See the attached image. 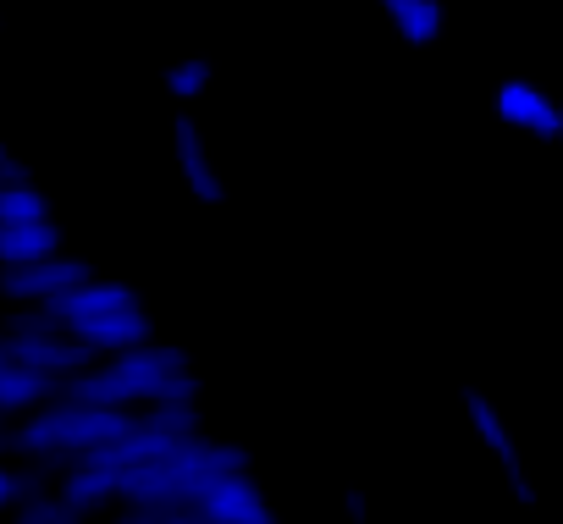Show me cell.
<instances>
[{
	"instance_id": "5b68a950",
	"label": "cell",
	"mask_w": 563,
	"mask_h": 524,
	"mask_svg": "<svg viewBox=\"0 0 563 524\" xmlns=\"http://www.w3.org/2000/svg\"><path fill=\"white\" fill-rule=\"evenodd\" d=\"M497 116H503L508 127L541 138V144H558V138H563V105H558L541 83H530V78L497 83Z\"/></svg>"
},
{
	"instance_id": "2e32d148",
	"label": "cell",
	"mask_w": 563,
	"mask_h": 524,
	"mask_svg": "<svg viewBox=\"0 0 563 524\" xmlns=\"http://www.w3.org/2000/svg\"><path fill=\"white\" fill-rule=\"evenodd\" d=\"M45 480H51V475H45L40 464H29V469H12L7 458H0V508H12V513H18V508H23V502H34L40 491H51Z\"/></svg>"
},
{
	"instance_id": "ac0fdd59",
	"label": "cell",
	"mask_w": 563,
	"mask_h": 524,
	"mask_svg": "<svg viewBox=\"0 0 563 524\" xmlns=\"http://www.w3.org/2000/svg\"><path fill=\"white\" fill-rule=\"evenodd\" d=\"M18 182H34V171L18 155H7V160H0V188H18Z\"/></svg>"
},
{
	"instance_id": "8fae6325",
	"label": "cell",
	"mask_w": 563,
	"mask_h": 524,
	"mask_svg": "<svg viewBox=\"0 0 563 524\" xmlns=\"http://www.w3.org/2000/svg\"><path fill=\"white\" fill-rule=\"evenodd\" d=\"M56 398H62V381L56 376H40V370H29L18 359L0 370V420H29V414H40Z\"/></svg>"
},
{
	"instance_id": "7c38bea8",
	"label": "cell",
	"mask_w": 563,
	"mask_h": 524,
	"mask_svg": "<svg viewBox=\"0 0 563 524\" xmlns=\"http://www.w3.org/2000/svg\"><path fill=\"white\" fill-rule=\"evenodd\" d=\"M56 497H62L78 519H89V513L122 502V475H117V469H100V464H84V469H73V475L56 480Z\"/></svg>"
},
{
	"instance_id": "cb8c5ba5",
	"label": "cell",
	"mask_w": 563,
	"mask_h": 524,
	"mask_svg": "<svg viewBox=\"0 0 563 524\" xmlns=\"http://www.w3.org/2000/svg\"><path fill=\"white\" fill-rule=\"evenodd\" d=\"M0 160H7V144H0Z\"/></svg>"
},
{
	"instance_id": "30bf717a",
	"label": "cell",
	"mask_w": 563,
	"mask_h": 524,
	"mask_svg": "<svg viewBox=\"0 0 563 524\" xmlns=\"http://www.w3.org/2000/svg\"><path fill=\"white\" fill-rule=\"evenodd\" d=\"M67 332H73L84 348H95V354H128V348H144V343L155 337L144 304L111 310V315H95V321H78V326H67Z\"/></svg>"
},
{
	"instance_id": "6da1fadb",
	"label": "cell",
	"mask_w": 563,
	"mask_h": 524,
	"mask_svg": "<svg viewBox=\"0 0 563 524\" xmlns=\"http://www.w3.org/2000/svg\"><path fill=\"white\" fill-rule=\"evenodd\" d=\"M183 370H188V354H183V348L144 343V348L111 354V365H100V370H84V376L62 381V398L139 414V409H155V403H161V387H166L172 376H183Z\"/></svg>"
},
{
	"instance_id": "277c9868",
	"label": "cell",
	"mask_w": 563,
	"mask_h": 524,
	"mask_svg": "<svg viewBox=\"0 0 563 524\" xmlns=\"http://www.w3.org/2000/svg\"><path fill=\"white\" fill-rule=\"evenodd\" d=\"M89 259L78 254H51V259H34V266H0V299L12 304H51L56 293L89 282Z\"/></svg>"
},
{
	"instance_id": "9c48e42d",
	"label": "cell",
	"mask_w": 563,
	"mask_h": 524,
	"mask_svg": "<svg viewBox=\"0 0 563 524\" xmlns=\"http://www.w3.org/2000/svg\"><path fill=\"white\" fill-rule=\"evenodd\" d=\"M139 304V293L128 288V282H111V277H89V282H78V288H67V293H56L45 310L62 321V326H78V321H95V315H111V310H133Z\"/></svg>"
},
{
	"instance_id": "603a6c76",
	"label": "cell",
	"mask_w": 563,
	"mask_h": 524,
	"mask_svg": "<svg viewBox=\"0 0 563 524\" xmlns=\"http://www.w3.org/2000/svg\"><path fill=\"white\" fill-rule=\"evenodd\" d=\"M0 332H7V310H0Z\"/></svg>"
},
{
	"instance_id": "8992f818",
	"label": "cell",
	"mask_w": 563,
	"mask_h": 524,
	"mask_svg": "<svg viewBox=\"0 0 563 524\" xmlns=\"http://www.w3.org/2000/svg\"><path fill=\"white\" fill-rule=\"evenodd\" d=\"M194 513H199L205 524H276V513H271V502L260 497V486H254L249 469L221 475Z\"/></svg>"
},
{
	"instance_id": "3957f363",
	"label": "cell",
	"mask_w": 563,
	"mask_h": 524,
	"mask_svg": "<svg viewBox=\"0 0 563 524\" xmlns=\"http://www.w3.org/2000/svg\"><path fill=\"white\" fill-rule=\"evenodd\" d=\"M464 414H470V431L481 436V447L497 458V469H503L514 502H519V508H536V480H530V469H525V453H519V442H514L503 409H497L481 387H464Z\"/></svg>"
},
{
	"instance_id": "52a82bcc",
	"label": "cell",
	"mask_w": 563,
	"mask_h": 524,
	"mask_svg": "<svg viewBox=\"0 0 563 524\" xmlns=\"http://www.w3.org/2000/svg\"><path fill=\"white\" fill-rule=\"evenodd\" d=\"M172 149H177V171H183L188 193H194L199 204H221V199H227V182H221L216 155H210V144H205V127H199L194 116H177Z\"/></svg>"
},
{
	"instance_id": "484cf974",
	"label": "cell",
	"mask_w": 563,
	"mask_h": 524,
	"mask_svg": "<svg viewBox=\"0 0 563 524\" xmlns=\"http://www.w3.org/2000/svg\"><path fill=\"white\" fill-rule=\"evenodd\" d=\"M0 29H7V18H0Z\"/></svg>"
},
{
	"instance_id": "ba28073f",
	"label": "cell",
	"mask_w": 563,
	"mask_h": 524,
	"mask_svg": "<svg viewBox=\"0 0 563 524\" xmlns=\"http://www.w3.org/2000/svg\"><path fill=\"white\" fill-rule=\"evenodd\" d=\"M12 359L40 370V376H56V381H73L84 370H95V348H84L73 332H45V337H12Z\"/></svg>"
},
{
	"instance_id": "7a4b0ae2",
	"label": "cell",
	"mask_w": 563,
	"mask_h": 524,
	"mask_svg": "<svg viewBox=\"0 0 563 524\" xmlns=\"http://www.w3.org/2000/svg\"><path fill=\"white\" fill-rule=\"evenodd\" d=\"M133 425H139V414H128V409H95V403L56 398L40 414H29L18 431H7V453L29 458V464H40L51 453H95V447L128 436Z\"/></svg>"
},
{
	"instance_id": "d4e9b609",
	"label": "cell",
	"mask_w": 563,
	"mask_h": 524,
	"mask_svg": "<svg viewBox=\"0 0 563 524\" xmlns=\"http://www.w3.org/2000/svg\"><path fill=\"white\" fill-rule=\"evenodd\" d=\"M117 524H133V519H117Z\"/></svg>"
},
{
	"instance_id": "44dd1931",
	"label": "cell",
	"mask_w": 563,
	"mask_h": 524,
	"mask_svg": "<svg viewBox=\"0 0 563 524\" xmlns=\"http://www.w3.org/2000/svg\"><path fill=\"white\" fill-rule=\"evenodd\" d=\"M7 365H12V337L0 332V370H7Z\"/></svg>"
},
{
	"instance_id": "9a60e30c",
	"label": "cell",
	"mask_w": 563,
	"mask_h": 524,
	"mask_svg": "<svg viewBox=\"0 0 563 524\" xmlns=\"http://www.w3.org/2000/svg\"><path fill=\"white\" fill-rule=\"evenodd\" d=\"M23 221H51V199L34 182L0 188V226H23Z\"/></svg>"
},
{
	"instance_id": "5bb4252c",
	"label": "cell",
	"mask_w": 563,
	"mask_h": 524,
	"mask_svg": "<svg viewBox=\"0 0 563 524\" xmlns=\"http://www.w3.org/2000/svg\"><path fill=\"white\" fill-rule=\"evenodd\" d=\"M404 45H431L442 34V0H376Z\"/></svg>"
},
{
	"instance_id": "7402d4cb",
	"label": "cell",
	"mask_w": 563,
	"mask_h": 524,
	"mask_svg": "<svg viewBox=\"0 0 563 524\" xmlns=\"http://www.w3.org/2000/svg\"><path fill=\"white\" fill-rule=\"evenodd\" d=\"M18 524H45V519H34V513H18Z\"/></svg>"
},
{
	"instance_id": "4316f807",
	"label": "cell",
	"mask_w": 563,
	"mask_h": 524,
	"mask_svg": "<svg viewBox=\"0 0 563 524\" xmlns=\"http://www.w3.org/2000/svg\"><path fill=\"white\" fill-rule=\"evenodd\" d=\"M558 144H563V138H558Z\"/></svg>"
},
{
	"instance_id": "ffe728a7",
	"label": "cell",
	"mask_w": 563,
	"mask_h": 524,
	"mask_svg": "<svg viewBox=\"0 0 563 524\" xmlns=\"http://www.w3.org/2000/svg\"><path fill=\"white\" fill-rule=\"evenodd\" d=\"M343 513H349L354 524H365V513H371V508H365V491H354V486H349V491H343Z\"/></svg>"
},
{
	"instance_id": "e0dca14e",
	"label": "cell",
	"mask_w": 563,
	"mask_h": 524,
	"mask_svg": "<svg viewBox=\"0 0 563 524\" xmlns=\"http://www.w3.org/2000/svg\"><path fill=\"white\" fill-rule=\"evenodd\" d=\"M210 78H216V67H210L205 56H183V62L166 67V94H172V100H199V94L210 89Z\"/></svg>"
},
{
	"instance_id": "d6986e66",
	"label": "cell",
	"mask_w": 563,
	"mask_h": 524,
	"mask_svg": "<svg viewBox=\"0 0 563 524\" xmlns=\"http://www.w3.org/2000/svg\"><path fill=\"white\" fill-rule=\"evenodd\" d=\"M133 524H205L199 513H128Z\"/></svg>"
},
{
	"instance_id": "4fadbf2b",
	"label": "cell",
	"mask_w": 563,
	"mask_h": 524,
	"mask_svg": "<svg viewBox=\"0 0 563 524\" xmlns=\"http://www.w3.org/2000/svg\"><path fill=\"white\" fill-rule=\"evenodd\" d=\"M62 254V226L56 221H23L0 226V266H34V259Z\"/></svg>"
}]
</instances>
